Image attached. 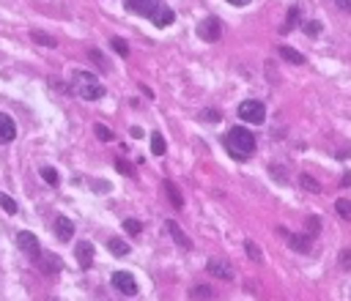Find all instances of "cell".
Here are the masks:
<instances>
[{
    "label": "cell",
    "instance_id": "cell-41",
    "mask_svg": "<svg viewBox=\"0 0 351 301\" xmlns=\"http://www.w3.org/2000/svg\"><path fill=\"white\" fill-rule=\"evenodd\" d=\"M343 186H351V173H346V176H343Z\"/></svg>",
    "mask_w": 351,
    "mask_h": 301
},
{
    "label": "cell",
    "instance_id": "cell-37",
    "mask_svg": "<svg viewBox=\"0 0 351 301\" xmlns=\"http://www.w3.org/2000/svg\"><path fill=\"white\" fill-rule=\"evenodd\" d=\"M269 173H272V178L277 176V181H280V184H285V181H288V178L283 176V167H275V164H272V167H269Z\"/></svg>",
    "mask_w": 351,
    "mask_h": 301
},
{
    "label": "cell",
    "instance_id": "cell-22",
    "mask_svg": "<svg viewBox=\"0 0 351 301\" xmlns=\"http://www.w3.org/2000/svg\"><path fill=\"white\" fill-rule=\"evenodd\" d=\"M299 184L307 189V192H313V195H321V184H318V181L313 178V176H307V173H302L299 176Z\"/></svg>",
    "mask_w": 351,
    "mask_h": 301
},
{
    "label": "cell",
    "instance_id": "cell-16",
    "mask_svg": "<svg viewBox=\"0 0 351 301\" xmlns=\"http://www.w3.org/2000/svg\"><path fill=\"white\" fill-rule=\"evenodd\" d=\"M165 192H167V200L173 203V208H184V197H181L179 186H176L173 181H165Z\"/></svg>",
    "mask_w": 351,
    "mask_h": 301
},
{
    "label": "cell",
    "instance_id": "cell-24",
    "mask_svg": "<svg viewBox=\"0 0 351 301\" xmlns=\"http://www.w3.org/2000/svg\"><path fill=\"white\" fill-rule=\"evenodd\" d=\"M335 211H338V217H343L346 222H351V200H346V197L335 200Z\"/></svg>",
    "mask_w": 351,
    "mask_h": 301
},
{
    "label": "cell",
    "instance_id": "cell-35",
    "mask_svg": "<svg viewBox=\"0 0 351 301\" xmlns=\"http://www.w3.org/2000/svg\"><path fill=\"white\" fill-rule=\"evenodd\" d=\"M338 260H340V268H351V249H343Z\"/></svg>",
    "mask_w": 351,
    "mask_h": 301
},
{
    "label": "cell",
    "instance_id": "cell-30",
    "mask_svg": "<svg viewBox=\"0 0 351 301\" xmlns=\"http://www.w3.org/2000/svg\"><path fill=\"white\" fill-rule=\"evenodd\" d=\"M93 132H96V137H99L102 142H110V140H113V132H110L105 123H96V126H93Z\"/></svg>",
    "mask_w": 351,
    "mask_h": 301
},
{
    "label": "cell",
    "instance_id": "cell-8",
    "mask_svg": "<svg viewBox=\"0 0 351 301\" xmlns=\"http://www.w3.org/2000/svg\"><path fill=\"white\" fill-rule=\"evenodd\" d=\"M74 257H77L80 268H85V271H88V268L93 266V244H91V241H77Z\"/></svg>",
    "mask_w": 351,
    "mask_h": 301
},
{
    "label": "cell",
    "instance_id": "cell-3",
    "mask_svg": "<svg viewBox=\"0 0 351 301\" xmlns=\"http://www.w3.org/2000/svg\"><path fill=\"white\" fill-rule=\"evenodd\" d=\"M239 118L247 123H263L266 121V107H263L258 99H247L239 104Z\"/></svg>",
    "mask_w": 351,
    "mask_h": 301
},
{
    "label": "cell",
    "instance_id": "cell-33",
    "mask_svg": "<svg viewBox=\"0 0 351 301\" xmlns=\"http://www.w3.org/2000/svg\"><path fill=\"white\" fill-rule=\"evenodd\" d=\"M307 230H310V235H316L318 230H321V219H318V217H307Z\"/></svg>",
    "mask_w": 351,
    "mask_h": 301
},
{
    "label": "cell",
    "instance_id": "cell-25",
    "mask_svg": "<svg viewBox=\"0 0 351 301\" xmlns=\"http://www.w3.org/2000/svg\"><path fill=\"white\" fill-rule=\"evenodd\" d=\"M38 173H42L44 184H50V186H58L61 184V176H58V170H55V167H42Z\"/></svg>",
    "mask_w": 351,
    "mask_h": 301
},
{
    "label": "cell",
    "instance_id": "cell-29",
    "mask_svg": "<svg viewBox=\"0 0 351 301\" xmlns=\"http://www.w3.org/2000/svg\"><path fill=\"white\" fill-rule=\"evenodd\" d=\"M124 230L129 233V235H138V233L143 230V222H140V219H126V222H124Z\"/></svg>",
    "mask_w": 351,
    "mask_h": 301
},
{
    "label": "cell",
    "instance_id": "cell-36",
    "mask_svg": "<svg viewBox=\"0 0 351 301\" xmlns=\"http://www.w3.org/2000/svg\"><path fill=\"white\" fill-rule=\"evenodd\" d=\"M88 55H91V60H93V63H99V66H105V63H107V60H105V55H102L99 50H91ZM105 69H107V66H105Z\"/></svg>",
    "mask_w": 351,
    "mask_h": 301
},
{
    "label": "cell",
    "instance_id": "cell-23",
    "mask_svg": "<svg viewBox=\"0 0 351 301\" xmlns=\"http://www.w3.org/2000/svg\"><path fill=\"white\" fill-rule=\"evenodd\" d=\"M189 298H195V301H209V298H211V288H209V285H195V288L189 290Z\"/></svg>",
    "mask_w": 351,
    "mask_h": 301
},
{
    "label": "cell",
    "instance_id": "cell-40",
    "mask_svg": "<svg viewBox=\"0 0 351 301\" xmlns=\"http://www.w3.org/2000/svg\"><path fill=\"white\" fill-rule=\"evenodd\" d=\"M228 3H230V6H247L250 0H228Z\"/></svg>",
    "mask_w": 351,
    "mask_h": 301
},
{
    "label": "cell",
    "instance_id": "cell-34",
    "mask_svg": "<svg viewBox=\"0 0 351 301\" xmlns=\"http://www.w3.org/2000/svg\"><path fill=\"white\" fill-rule=\"evenodd\" d=\"M201 121H211V123H217V121H220V113H217V110H203V113H201Z\"/></svg>",
    "mask_w": 351,
    "mask_h": 301
},
{
    "label": "cell",
    "instance_id": "cell-19",
    "mask_svg": "<svg viewBox=\"0 0 351 301\" xmlns=\"http://www.w3.org/2000/svg\"><path fill=\"white\" fill-rule=\"evenodd\" d=\"M30 38H33L36 44H42V47H58V38L44 33V30H30Z\"/></svg>",
    "mask_w": 351,
    "mask_h": 301
},
{
    "label": "cell",
    "instance_id": "cell-28",
    "mask_svg": "<svg viewBox=\"0 0 351 301\" xmlns=\"http://www.w3.org/2000/svg\"><path fill=\"white\" fill-rule=\"evenodd\" d=\"M0 208H3L6 213H17V203H14L9 195H3V192H0Z\"/></svg>",
    "mask_w": 351,
    "mask_h": 301
},
{
    "label": "cell",
    "instance_id": "cell-13",
    "mask_svg": "<svg viewBox=\"0 0 351 301\" xmlns=\"http://www.w3.org/2000/svg\"><path fill=\"white\" fill-rule=\"evenodd\" d=\"M165 230H167V233H170V235H173V241H176V244H179V247H181V249H189V247H192V241H189V239H187V233H184V230H181V227H179V225H176V222H173V219H167V222H165Z\"/></svg>",
    "mask_w": 351,
    "mask_h": 301
},
{
    "label": "cell",
    "instance_id": "cell-7",
    "mask_svg": "<svg viewBox=\"0 0 351 301\" xmlns=\"http://www.w3.org/2000/svg\"><path fill=\"white\" fill-rule=\"evenodd\" d=\"M17 247L22 249V252H25V255L28 257H38V255H42V247H38V239H36V235L33 233H30V230H22L20 235H17Z\"/></svg>",
    "mask_w": 351,
    "mask_h": 301
},
{
    "label": "cell",
    "instance_id": "cell-4",
    "mask_svg": "<svg viewBox=\"0 0 351 301\" xmlns=\"http://www.w3.org/2000/svg\"><path fill=\"white\" fill-rule=\"evenodd\" d=\"M198 36L203 38V41H220V36H222V25H220V19L217 17H206L198 22Z\"/></svg>",
    "mask_w": 351,
    "mask_h": 301
},
{
    "label": "cell",
    "instance_id": "cell-9",
    "mask_svg": "<svg viewBox=\"0 0 351 301\" xmlns=\"http://www.w3.org/2000/svg\"><path fill=\"white\" fill-rule=\"evenodd\" d=\"M55 239L58 241H71L74 239V222L69 217H55Z\"/></svg>",
    "mask_w": 351,
    "mask_h": 301
},
{
    "label": "cell",
    "instance_id": "cell-27",
    "mask_svg": "<svg viewBox=\"0 0 351 301\" xmlns=\"http://www.w3.org/2000/svg\"><path fill=\"white\" fill-rule=\"evenodd\" d=\"M110 47H113V50L121 55V58H126V55H129V44L124 41L121 36H115V38H110Z\"/></svg>",
    "mask_w": 351,
    "mask_h": 301
},
{
    "label": "cell",
    "instance_id": "cell-39",
    "mask_svg": "<svg viewBox=\"0 0 351 301\" xmlns=\"http://www.w3.org/2000/svg\"><path fill=\"white\" fill-rule=\"evenodd\" d=\"M132 137H143V129H140V126H132Z\"/></svg>",
    "mask_w": 351,
    "mask_h": 301
},
{
    "label": "cell",
    "instance_id": "cell-5",
    "mask_svg": "<svg viewBox=\"0 0 351 301\" xmlns=\"http://www.w3.org/2000/svg\"><path fill=\"white\" fill-rule=\"evenodd\" d=\"M110 282H113V288L121 290L124 296H138V282H134V276L129 271H115L110 276Z\"/></svg>",
    "mask_w": 351,
    "mask_h": 301
},
{
    "label": "cell",
    "instance_id": "cell-32",
    "mask_svg": "<svg viewBox=\"0 0 351 301\" xmlns=\"http://www.w3.org/2000/svg\"><path fill=\"white\" fill-rule=\"evenodd\" d=\"M115 170H118V173H124V176H129V178L134 176V167H132L129 162H124V159H115Z\"/></svg>",
    "mask_w": 351,
    "mask_h": 301
},
{
    "label": "cell",
    "instance_id": "cell-38",
    "mask_svg": "<svg viewBox=\"0 0 351 301\" xmlns=\"http://www.w3.org/2000/svg\"><path fill=\"white\" fill-rule=\"evenodd\" d=\"M335 6H338L340 11H346V14H351V0H332Z\"/></svg>",
    "mask_w": 351,
    "mask_h": 301
},
{
    "label": "cell",
    "instance_id": "cell-31",
    "mask_svg": "<svg viewBox=\"0 0 351 301\" xmlns=\"http://www.w3.org/2000/svg\"><path fill=\"white\" fill-rule=\"evenodd\" d=\"M302 28H305L307 36H318V33H321V22H318V19H307Z\"/></svg>",
    "mask_w": 351,
    "mask_h": 301
},
{
    "label": "cell",
    "instance_id": "cell-11",
    "mask_svg": "<svg viewBox=\"0 0 351 301\" xmlns=\"http://www.w3.org/2000/svg\"><path fill=\"white\" fill-rule=\"evenodd\" d=\"M206 271L211 276H217V280H233V268H230L225 260H209V263H206Z\"/></svg>",
    "mask_w": 351,
    "mask_h": 301
},
{
    "label": "cell",
    "instance_id": "cell-10",
    "mask_svg": "<svg viewBox=\"0 0 351 301\" xmlns=\"http://www.w3.org/2000/svg\"><path fill=\"white\" fill-rule=\"evenodd\" d=\"M36 266L42 268L44 274H58L61 271V257L52 255V252H42V255L36 257Z\"/></svg>",
    "mask_w": 351,
    "mask_h": 301
},
{
    "label": "cell",
    "instance_id": "cell-2",
    "mask_svg": "<svg viewBox=\"0 0 351 301\" xmlns=\"http://www.w3.org/2000/svg\"><path fill=\"white\" fill-rule=\"evenodd\" d=\"M71 91L85 101H99L105 96V85H102L99 77H93L91 71H74V77H71Z\"/></svg>",
    "mask_w": 351,
    "mask_h": 301
},
{
    "label": "cell",
    "instance_id": "cell-12",
    "mask_svg": "<svg viewBox=\"0 0 351 301\" xmlns=\"http://www.w3.org/2000/svg\"><path fill=\"white\" fill-rule=\"evenodd\" d=\"M14 137H17V123H14V118L0 113V142H11Z\"/></svg>",
    "mask_w": 351,
    "mask_h": 301
},
{
    "label": "cell",
    "instance_id": "cell-18",
    "mask_svg": "<svg viewBox=\"0 0 351 301\" xmlns=\"http://www.w3.org/2000/svg\"><path fill=\"white\" fill-rule=\"evenodd\" d=\"M297 22H299V6H291L288 14H285V22L280 25V33H283V36H285V33H291Z\"/></svg>",
    "mask_w": 351,
    "mask_h": 301
},
{
    "label": "cell",
    "instance_id": "cell-14",
    "mask_svg": "<svg viewBox=\"0 0 351 301\" xmlns=\"http://www.w3.org/2000/svg\"><path fill=\"white\" fill-rule=\"evenodd\" d=\"M151 22H154L157 28H170L173 22H176V14H173V9H167V6H159Z\"/></svg>",
    "mask_w": 351,
    "mask_h": 301
},
{
    "label": "cell",
    "instance_id": "cell-26",
    "mask_svg": "<svg viewBox=\"0 0 351 301\" xmlns=\"http://www.w3.org/2000/svg\"><path fill=\"white\" fill-rule=\"evenodd\" d=\"M151 150H154L157 156H162V154H165V137H162L159 132L151 134Z\"/></svg>",
    "mask_w": 351,
    "mask_h": 301
},
{
    "label": "cell",
    "instance_id": "cell-20",
    "mask_svg": "<svg viewBox=\"0 0 351 301\" xmlns=\"http://www.w3.org/2000/svg\"><path fill=\"white\" fill-rule=\"evenodd\" d=\"M107 249L113 252L115 257H124V255H129V244L121 241V239H110L107 241Z\"/></svg>",
    "mask_w": 351,
    "mask_h": 301
},
{
    "label": "cell",
    "instance_id": "cell-17",
    "mask_svg": "<svg viewBox=\"0 0 351 301\" xmlns=\"http://www.w3.org/2000/svg\"><path fill=\"white\" fill-rule=\"evenodd\" d=\"M277 55H280V58L283 60H288V63H297V66H299V63H305V55H302V52H297V50H294V47H277Z\"/></svg>",
    "mask_w": 351,
    "mask_h": 301
},
{
    "label": "cell",
    "instance_id": "cell-15",
    "mask_svg": "<svg viewBox=\"0 0 351 301\" xmlns=\"http://www.w3.org/2000/svg\"><path fill=\"white\" fill-rule=\"evenodd\" d=\"M288 247L297 249V252H310V247H313V235H310V233L291 235V239H288Z\"/></svg>",
    "mask_w": 351,
    "mask_h": 301
},
{
    "label": "cell",
    "instance_id": "cell-6",
    "mask_svg": "<svg viewBox=\"0 0 351 301\" xmlns=\"http://www.w3.org/2000/svg\"><path fill=\"white\" fill-rule=\"evenodd\" d=\"M124 3H126V9H129V11L140 14V17H146V19H154L157 9L162 6L159 0H124Z\"/></svg>",
    "mask_w": 351,
    "mask_h": 301
},
{
    "label": "cell",
    "instance_id": "cell-21",
    "mask_svg": "<svg viewBox=\"0 0 351 301\" xmlns=\"http://www.w3.org/2000/svg\"><path fill=\"white\" fill-rule=\"evenodd\" d=\"M244 252H247V257H250V260H255V263H263V252H261V247L255 241L247 239L244 241Z\"/></svg>",
    "mask_w": 351,
    "mask_h": 301
},
{
    "label": "cell",
    "instance_id": "cell-1",
    "mask_svg": "<svg viewBox=\"0 0 351 301\" xmlns=\"http://www.w3.org/2000/svg\"><path fill=\"white\" fill-rule=\"evenodd\" d=\"M222 145L236 162H247L255 154V137L250 129H242V126H233L225 137H222Z\"/></svg>",
    "mask_w": 351,
    "mask_h": 301
}]
</instances>
